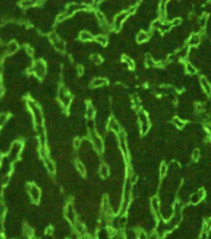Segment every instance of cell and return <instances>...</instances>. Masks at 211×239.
I'll use <instances>...</instances> for the list:
<instances>
[{
  "instance_id": "obj_39",
  "label": "cell",
  "mask_w": 211,
  "mask_h": 239,
  "mask_svg": "<svg viewBox=\"0 0 211 239\" xmlns=\"http://www.w3.org/2000/svg\"><path fill=\"white\" fill-rule=\"evenodd\" d=\"M148 239H160V237L158 235V233L155 230L153 232V233H150V235H148Z\"/></svg>"
},
{
  "instance_id": "obj_36",
  "label": "cell",
  "mask_w": 211,
  "mask_h": 239,
  "mask_svg": "<svg viewBox=\"0 0 211 239\" xmlns=\"http://www.w3.org/2000/svg\"><path fill=\"white\" fill-rule=\"evenodd\" d=\"M200 156H201V152H200V150H199V148H195V150H193V152H191V159L194 161V162H196V161H199V159H200Z\"/></svg>"
},
{
  "instance_id": "obj_25",
  "label": "cell",
  "mask_w": 211,
  "mask_h": 239,
  "mask_svg": "<svg viewBox=\"0 0 211 239\" xmlns=\"http://www.w3.org/2000/svg\"><path fill=\"white\" fill-rule=\"evenodd\" d=\"M150 38V34L148 31H144V30H140L137 32V41L139 44H143V43H147L148 40Z\"/></svg>"
},
{
  "instance_id": "obj_22",
  "label": "cell",
  "mask_w": 211,
  "mask_h": 239,
  "mask_svg": "<svg viewBox=\"0 0 211 239\" xmlns=\"http://www.w3.org/2000/svg\"><path fill=\"white\" fill-rule=\"evenodd\" d=\"M84 116H86V118L88 121H92V119L96 117V108L92 103H89V102L86 103V107H84Z\"/></svg>"
},
{
  "instance_id": "obj_15",
  "label": "cell",
  "mask_w": 211,
  "mask_h": 239,
  "mask_svg": "<svg viewBox=\"0 0 211 239\" xmlns=\"http://www.w3.org/2000/svg\"><path fill=\"white\" fill-rule=\"evenodd\" d=\"M41 159H42V162H44V166H45L46 172H47L48 174L53 176V174L56 173V163L53 162V159L51 158V156L48 154V156H46V157H44V158H41Z\"/></svg>"
},
{
  "instance_id": "obj_28",
  "label": "cell",
  "mask_w": 211,
  "mask_h": 239,
  "mask_svg": "<svg viewBox=\"0 0 211 239\" xmlns=\"http://www.w3.org/2000/svg\"><path fill=\"white\" fill-rule=\"evenodd\" d=\"M75 167H76L77 172H78L81 176H86V173H87L86 166H84V163L82 162L81 159H76V161H75Z\"/></svg>"
},
{
  "instance_id": "obj_19",
  "label": "cell",
  "mask_w": 211,
  "mask_h": 239,
  "mask_svg": "<svg viewBox=\"0 0 211 239\" xmlns=\"http://www.w3.org/2000/svg\"><path fill=\"white\" fill-rule=\"evenodd\" d=\"M108 83V81L104 79V77H95V79L91 80L89 82V86L91 89H100V87H103Z\"/></svg>"
},
{
  "instance_id": "obj_38",
  "label": "cell",
  "mask_w": 211,
  "mask_h": 239,
  "mask_svg": "<svg viewBox=\"0 0 211 239\" xmlns=\"http://www.w3.org/2000/svg\"><path fill=\"white\" fill-rule=\"evenodd\" d=\"M5 94V83L3 80H0V96H3Z\"/></svg>"
},
{
  "instance_id": "obj_40",
  "label": "cell",
  "mask_w": 211,
  "mask_h": 239,
  "mask_svg": "<svg viewBox=\"0 0 211 239\" xmlns=\"http://www.w3.org/2000/svg\"><path fill=\"white\" fill-rule=\"evenodd\" d=\"M3 71H4V61L0 60V80L3 79Z\"/></svg>"
},
{
  "instance_id": "obj_26",
  "label": "cell",
  "mask_w": 211,
  "mask_h": 239,
  "mask_svg": "<svg viewBox=\"0 0 211 239\" xmlns=\"http://www.w3.org/2000/svg\"><path fill=\"white\" fill-rule=\"evenodd\" d=\"M95 41H96L98 45H101V46H107L108 43H109L108 36L106 34H98V35H96Z\"/></svg>"
},
{
  "instance_id": "obj_20",
  "label": "cell",
  "mask_w": 211,
  "mask_h": 239,
  "mask_svg": "<svg viewBox=\"0 0 211 239\" xmlns=\"http://www.w3.org/2000/svg\"><path fill=\"white\" fill-rule=\"evenodd\" d=\"M51 45H52V47H53V50H56L57 52H61V54L66 52V47H67V45H66V41L63 40L62 38H60L59 40H56L55 43H52Z\"/></svg>"
},
{
  "instance_id": "obj_18",
  "label": "cell",
  "mask_w": 211,
  "mask_h": 239,
  "mask_svg": "<svg viewBox=\"0 0 211 239\" xmlns=\"http://www.w3.org/2000/svg\"><path fill=\"white\" fill-rule=\"evenodd\" d=\"M98 174H100V177L102 179H107L109 178L111 176V168L107 163H101L100 167H98Z\"/></svg>"
},
{
  "instance_id": "obj_23",
  "label": "cell",
  "mask_w": 211,
  "mask_h": 239,
  "mask_svg": "<svg viewBox=\"0 0 211 239\" xmlns=\"http://www.w3.org/2000/svg\"><path fill=\"white\" fill-rule=\"evenodd\" d=\"M184 70H185V72L188 75H190V76L198 74V69L194 66V64H193L191 61H185L184 62Z\"/></svg>"
},
{
  "instance_id": "obj_4",
  "label": "cell",
  "mask_w": 211,
  "mask_h": 239,
  "mask_svg": "<svg viewBox=\"0 0 211 239\" xmlns=\"http://www.w3.org/2000/svg\"><path fill=\"white\" fill-rule=\"evenodd\" d=\"M88 137H89L88 141L91 142V146H92V148H93L97 153L102 154L103 151H104V141H103L102 136L96 131V127L88 128Z\"/></svg>"
},
{
  "instance_id": "obj_12",
  "label": "cell",
  "mask_w": 211,
  "mask_h": 239,
  "mask_svg": "<svg viewBox=\"0 0 211 239\" xmlns=\"http://www.w3.org/2000/svg\"><path fill=\"white\" fill-rule=\"evenodd\" d=\"M65 218L71 223V226H73V224L77 222V214H76L75 207L71 202H68L65 207Z\"/></svg>"
},
{
  "instance_id": "obj_9",
  "label": "cell",
  "mask_w": 211,
  "mask_h": 239,
  "mask_svg": "<svg viewBox=\"0 0 211 239\" xmlns=\"http://www.w3.org/2000/svg\"><path fill=\"white\" fill-rule=\"evenodd\" d=\"M130 16V14L127 10H121L117 15L114 16V19L112 20V29L114 31H118L122 29V26L125 24V21L128 20V18Z\"/></svg>"
},
{
  "instance_id": "obj_42",
  "label": "cell",
  "mask_w": 211,
  "mask_h": 239,
  "mask_svg": "<svg viewBox=\"0 0 211 239\" xmlns=\"http://www.w3.org/2000/svg\"><path fill=\"white\" fill-rule=\"evenodd\" d=\"M209 133H210V137H211V127H209Z\"/></svg>"
},
{
  "instance_id": "obj_32",
  "label": "cell",
  "mask_w": 211,
  "mask_h": 239,
  "mask_svg": "<svg viewBox=\"0 0 211 239\" xmlns=\"http://www.w3.org/2000/svg\"><path fill=\"white\" fill-rule=\"evenodd\" d=\"M89 60H91V62L92 64H95V65H101L102 62H103V59H102V56L100 55V54H92L89 56Z\"/></svg>"
},
{
  "instance_id": "obj_21",
  "label": "cell",
  "mask_w": 211,
  "mask_h": 239,
  "mask_svg": "<svg viewBox=\"0 0 211 239\" xmlns=\"http://www.w3.org/2000/svg\"><path fill=\"white\" fill-rule=\"evenodd\" d=\"M95 35L88 31V30H81L80 34H78V39L80 41H82V43H89V41H93L95 40Z\"/></svg>"
},
{
  "instance_id": "obj_34",
  "label": "cell",
  "mask_w": 211,
  "mask_h": 239,
  "mask_svg": "<svg viewBox=\"0 0 211 239\" xmlns=\"http://www.w3.org/2000/svg\"><path fill=\"white\" fill-rule=\"evenodd\" d=\"M23 234H24V237H25L26 239H32V238H34V229H32L31 227L25 226L24 229H23Z\"/></svg>"
},
{
  "instance_id": "obj_8",
  "label": "cell",
  "mask_w": 211,
  "mask_h": 239,
  "mask_svg": "<svg viewBox=\"0 0 211 239\" xmlns=\"http://www.w3.org/2000/svg\"><path fill=\"white\" fill-rule=\"evenodd\" d=\"M117 139H118V147L121 154L123 156V158L125 159L127 163H129V148H128V142H127V133L124 130H122L121 132L117 135Z\"/></svg>"
},
{
  "instance_id": "obj_41",
  "label": "cell",
  "mask_w": 211,
  "mask_h": 239,
  "mask_svg": "<svg viewBox=\"0 0 211 239\" xmlns=\"http://www.w3.org/2000/svg\"><path fill=\"white\" fill-rule=\"evenodd\" d=\"M138 239H148V235L144 233V232H139L138 233Z\"/></svg>"
},
{
  "instance_id": "obj_6",
  "label": "cell",
  "mask_w": 211,
  "mask_h": 239,
  "mask_svg": "<svg viewBox=\"0 0 211 239\" xmlns=\"http://www.w3.org/2000/svg\"><path fill=\"white\" fill-rule=\"evenodd\" d=\"M57 100L63 110H68L72 105V95L65 85H61L57 89Z\"/></svg>"
},
{
  "instance_id": "obj_5",
  "label": "cell",
  "mask_w": 211,
  "mask_h": 239,
  "mask_svg": "<svg viewBox=\"0 0 211 239\" xmlns=\"http://www.w3.org/2000/svg\"><path fill=\"white\" fill-rule=\"evenodd\" d=\"M23 150H24V142L20 141V139H14L8 153L4 154V156L8 157L11 163H15V162H18L19 157L21 156V153H23Z\"/></svg>"
},
{
  "instance_id": "obj_31",
  "label": "cell",
  "mask_w": 211,
  "mask_h": 239,
  "mask_svg": "<svg viewBox=\"0 0 211 239\" xmlns=\"http://www.w3.org/2000/svg\"><path fill=\"white\" fill-rule=\"evenodd\" d=\"M168 172H169V166H168L165 162H161V163H160V167H159V177L163 179L165 176H166Z\"/></svg>"
},
{
  "instance_id": "obj_29",
  "label": "cell",
  "mask_w": 211,
  "mask_h": 239,
  "mask_svg": "<svg viewBox=\"0 0 211 239\" xmlns=\"http://www.w3.org/2000/svg\"><path fill=\"white\" fill-rule=\"evenodd\" d=\"M145 60H144V64H145V66L147 67H155L157 65H158V62H157V60L154 59V56H152V55H145V58H144Z\"/></svg>"
},
{
  "instance_id": "obj_10",
  "label": "cell",
  "mask_w": 211,
  "mask_h": 239,
  "mask_svg": "<svg viewBox=\"0 0 211 239\" xmlns=\"http://www.w3.org/2000/svg\"><path fill=\"white\" fill-rule=\"evenodd\" d=\"M25 188H26V192H27V194H29L31 202L39 203V202L41 201L42 192H41L40 187H39L36 183H32V182H30V183H26Z\"/></svg>"
},
{
  "instance_id": "obj_30",
  "label": "cell",
  "mask_w": 211,
  "mask_h": 239,
  "mask_svg": "<svg viewBox=\"0 0 211 239\" xmlns=\"http://www.w3.org/2000/svg\"><path fill=\"white\" fill-rule=\"evenodd\" d=\"M9 118H10L9 114H5V112H1V114H0V131H1L6 125H8Z\"/></svg>"
},
{
  "instance_id": "obj_27",
  "label": "cell",
  "mask_w": 211,
  "mask_h": 239,
  "mask_svg": "<svg viewBox=\"0 0 211 239\" xmlns=\"http://www.w3.org/2000/svg\"><path fill=\"white\" fill-rule=\"evenodd\" d=\"M171 123L174 125V127L177 130H182L185 127V125H186L185 119L181 118V117H173L171 118Z\"/></svg>"
},
{
  "instance_id": "obj_13",
  "label": "cell",
  "mask_w": 211,
  "mask_h": 239,
  "mask_svg": "<svg viewBox=\"0 0 211 239\" xmlns=\"http://www.w3.org/2000/svg\"><path fill=\"white\" fill-rule=\"evenodd\" d=\"M122 130L123 128H122L121 123L118 122V119H116L114 117H109L107 119V131H111L112 133H114V135H118Z\"/></svg>"
},
{
  "instance_id": "obj_2",
  "label": "cell",
  "mask_w": 211,
  "mask_h": 239,
  "mask_svg": "<svg viewBox=\"0 0 211 239\" xmlns=\"http://www.w3.org/2000/svg\"><path fill=\"white\" fill-rule=\"evenodd\" d=\"M133 184L129 179H125L123 191H122V202H121V209H119V215H125L128 209L130 207L132 195H133Z\"/></svg>"
},
{
  "instance_id": "obj_7",
  "label": "cell",
  "mask_w": 211,
  "mask_h": 239,
  "mask_svg": "<svg viewBox=\"0 0 211 239\" xmlns=\"http://www.w3.org/2000/svg\"><path fill=\"white\" fill-rule=\"evenodd\" d=\"M137 117H138L140 135H147V133L149 132L150 127H152V123H150V119H149V115H148L143 108H140V110L137 111Z\"/></svg>"
},
{
  "instance_id": "obj_24",
  "label": "cell",
  "mask_w": 211,
  "mask_h": 239,
  "mask_svg": "<svg viewBox=\"0 0 211 239\" xmlns=\"http://www.w3.org/2000/svg\"><path fill=\"white\" fill-rule=\"evenodd\" d=\"M122 62H123V65L128 70H134V67H136V62H134V60L130 58V56L123 55L122 56Z\"/></svg>"
},
{
  "instance_id": "obj_16",
  "label": "cell",
  "mask_w": 211,
  "mask_h": 239,
  "mask_svg": "<svg viewBox=\"0 0 211 239\" xmlns=\"http://www.w3.org/2000/svg\"><path fill=\"white\" fill-rule=\"evenodd\" d=\"M205 191L204 189H199V191H196V192H194L189 197V202L191 203V204H199V203L205 198Z\"/></svg>"
},
{
  "instance_id": "obj_14",
  "label": "cell",
  "mask_w": 211,
  "mask_h": 239,
  "mask_svg": "<svg viewBox=\"0 0 211 239\" xmlns=\"http://www.w3.org/2000/svg\"><path fill=\"white\" fill-rule=\"evenodd\" d=\"M204 32H205V31L201 30V34L195 32V34H193V35H190V38H189L188 41H186V45H188L189 47H198V46L201 44V41H202Z\"/></svg>"
},
{
  "instance_id": "obj_1",
  "label": "cell",
  "mask_w": 211,
  "mask_h": 239,
  "mask_svg": "<svg viewBox=\"0 0 211 239\" xmlns=\"http://www.w3.org/2000/svg\"><path fill=\"white\" fill-rule=\"evenodd\" d=\"M26 107L29 108V112L32 116L34 127H41V126H45L44 112H42L40 105L36 102V100H34V98H27L26 100Z\"/></svg>"
},
{
  "instance_id": "obj_37",
  "label": "cell",
  "mask_w": 211,
  "mask_h": 239,
  "mask_svg": "<svg viewBox=\"0 0 211 239\" xmlns=\"http://www.w3.org/2000/svg\"><path fill=\"white\" fill-rule=\"evenodd\" d=\"M113 239H127V237H125V233H124L123 230L118 229V230L116 232V234L113 235Z\"/></svg>"
},
{
  "instance_id": "obj_3",
  "label": "cell",
  "mask_w": 211,
  "mask_h": 239,
  "mask_svg": "<svg viewBox=\"0 0 211 239\" xmlns=\"http://www.w3.org/2000/svg\"><path fill=\"white\" fill-rule=\"evenodd\" d=\"M47 64L45 60L42 59H36V60H32V64L31 67L29 69V72L37 80H42L47 74Z\"/></svg>"
},
{
  "instance_id": "obj_17",
  "label": "cell",
  "mask_w": 211,
  "mask_h": 239,
  "mask_svg": "<svg viewBox=\"0 0 211 239\" xmlns=\"http://www.w3.org/2000/svg\"><path fill=\"white\" fill-rule=\"evenodd\" d=\"M199 83H200V87L202 90V92L206 96H210L211 95V82H210V80H207L205 76H200Z\"/></svg>"
},
{
  "instance_id": "obj_35",
  "label": "cell",
  "mask_w": 211,
  "mask_h": 239,
  "mask_svg": "<svg viewBox=\"0 0 211 239\" xmlns=\"http://www.w3.org/2000/svg\"><path fill=\"white\" fill-rule=\"evenodd\" d=\"M82 143H83V139H81L80 137H76V138L73 139V142H72V148H73L75 151L81 150Z\"/></svg>"
},
{
  "instance_id": "obj_11",
  "label": "cell",
  "mask_w": 211,
  "mask_h": 239,
  "mask_svg": "<svg viewBox=\"0 0 211 239\" xmlns=\"http://www.w3.org/2000/svg\"><path fill=\"white\" fill-rule=\"evenodd\" d=\"M4 49H5V55L6 56H14V55H16L20 51V44L15 39H12V40L8 41V43L4 45Z\"/></svg>"
},
{
  "instance_id": "obj_33",
  "label": "cell",
  "mask_w": 211,
  "mask_h": 239,
  "mask_svg": "<svg viewBox=\"0 0 211 239\" xmlns=\"http://www.w3.org/2000/svg\"><path fill=\"white\" fill-rule=\"evenodd\" d=\"M6 203L0 198V222H3V219L6 217Z\"/></svg>"
}]
</instances>
